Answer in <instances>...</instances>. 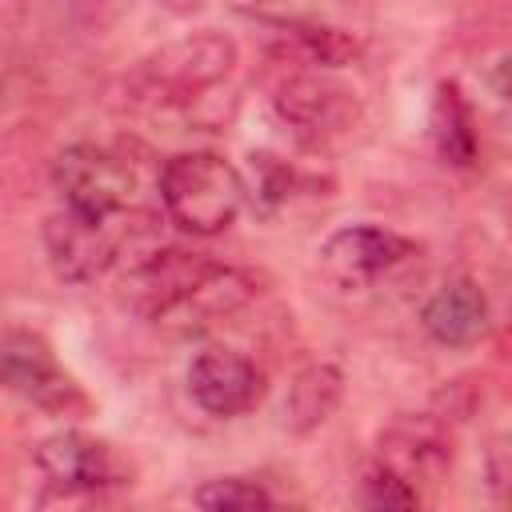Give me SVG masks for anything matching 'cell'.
I'll list each match as a JSON object with an SVG mask.
<instances>
[{
	"instance_id": "obj_1",
	"label": "cell",
	"mask_w": 512,
	"mask_h": 512,
	"mask_svg": "<svg viewBox=\"0 0 512 512\" xmlns=\"http://www.w3.org/2000/svg\"><path fill=\"white\" fill-rule=\"evenodd\" d=\"M236 64H240L236 40L224 32L200 28L148 52L132 76V88L140 100L156 108H188L204 100V92L220 88L236 72Z\"/></svg>"
},
{
	"instance_id": "obj_2",
	"label": "cell",
	"mask_w": 512,
	"mask_h": 512,
	"mask_svg": "<svg viewBox=\"0 0 512 512\" xmlns=\"http://www.w3.org/2000/svg\"><path fill=\"white\" fill-rule=\"evenodd\" d=\"M156 188L164 216L188 236H216L232 228L244 208L240 172L216 152H176L164 160Z\"/></svg>"
},
{
	"instance_id": "obj_3",
	"label": "cell",
	"mask_w": 512,
	"mask_h": 512,
	"mask_svg": "<svg viewBox=\"0 0 512 512\" xmlns=\"http://www.w3.org/2000/svg\"><path fill=\"white\" fill-rule=\"evenodd\" d=\"M272 108L308 144H328L360 124V100L348 84H340L324 68L292 60H280V72L272 80Z\"/></svg>"
},
{
	"instance_id": "obj_4",
	"label": "cell",
	"mask_w": 512,
	"mask_h": 512,
	"mask_svg": "<svg viewBox=\"0 0 512 512\" xmlns=\"http://www.w3.org/2000/svg\"><path fill=\"white\" fill-rule=\"evenodd\" d=\"M52 188L60 192L64 208L92 216V220H120L136 196V168L104 144H68L52 160Z\"/></svg>"
},
{
	"instance_id": "obj_5",
	"label": "cell",
	"mask_w": 512,
	"mask_h": 512,
	"mask_svg": "<svg viewBox=\"0 0 512 512\" xmlns=\"http://www.w3.org/2000/svg\"><path fill=\"white\" fill-rule=\"evenodd\" d=\"M36 468L60 496H100L108 488L132 484V464L108 440L80 428L44 436L36 444Z\"/></svg>"
},
{
	"instance_id": "obj_6",
	"label": "cell",
	"mask_w": 512,
	"mask_h": 512,
	"mask_svg": "<svg viewBox=\"0 0 512 512\" xmlns=\"http://www.w3.org/2000/svg\"><path fill=\"white\" fill-rule=\"evenodd\" d=\"M456 460L452 428L436 412H400L376 436V464L412 484L420 496L448 480Z\"/></svg>"
},
{
	"instance_id": "obj_7",
	"label": "cell",
	"mask_w": 512,
	"mask_h": 512,
	"mask_svg": "<svg viewBox=\"0 0 512 512\" xmlns=\"http://www.w3.org/2000/svg\"><path fill=\"white\" fill-rule=\"evenodd\" d=\"M0 388L56 416L84 408V392L60 368L52 344L28 328H12L0 336Z\"/></svg>"
},
{
	"instance_id": "obj_8",
	"label": "cell",
	"mask_w": 512,
	"mask_h": 512,
	"mask_svg": "<svg viewBox=\"0 0 512 512\" xmlns=\"http://www.w3.org/2000/svg\"><path fill=\"white\" fill-rule=\"evenodd\" d=\"M416 252V244L392 228H380V224H348V228H336L316 260H320V272L328 284L344 288V292H364L372 288L380 276L396 272L400 264H408Z\"/></svg>"
},
{
	"instance_id": "obj_9",
	"label": "cell",
	"mask_w": 512,
	"mask_h": 512,
	"mask_svg": "<svg viewBox=\"0 0 512 512\" xmlns=\"http://www.w3.org/2000/svg\"><path fill=\"white\" fill-rule=\"evenodd\" d=\"M256 296V276L248 268H232V264H212L200 280H192L168 308H160L152 316V324L164 336L188 340V336H204L216 324H224L228 316H236L240 308H248Z\"/></svg>"
},
{
	"instance_id": "obj_10",
	"label": "cell",
	"mask_w": 512,
	"mask_h": 512,
	"mask_svg": "<svg viewBox=\"0 0 512 512\" xmlns=\"http://www.w3.org/2000/svg\"><path fill=\"white\" fill-rule=\"evenodd\" d=\"M44 252L64 284H96L120 264V232H112V220L60 208L44 220Z\"/></svg>"
},
{
	"instance_id": "obj_11",
	"label": "cell",
	"mask_w": 512,
	"mask_h": 512,
	"mask_svg": "<svg viewBox=\"0 0 512 512\" xmlns=\"http://www.w3.org/2000/svg\"><path fill=\"white\" fill-rule=\"evenodd\" d=\"M188 396L216 420H236L264 400V372L236 348H204L188 364Z\"/></svg>"
},
{
	"instance_id": "obj_12",
	"label": "cell",
	"mask_w": 512,
	"mask_h": 512,
	"mask_svg": "<svg viewBox=\"0 0 512 512\" xmlns=\"http://www.w3.org/2000/svg\"><path fill=\"white\" fill-rule=\"evenodd\" d=\"M216 260L208 252H188V248H164L152 244L144 252H136V260L124 268L120 280V300L140 312L144 320H152L160 308H168L192 280H200Z\"/></svg>"
},
{
	"instance_id": "obj_13",
	"label": "cell",
	"mask_w": 512,
	"mask_h": 512,
	"mask_svg": "<svg viewBox=\"0 0 512 512\" xmlns=\"http://www.w3.org/2000/svg\"><path fill=\"white\" fill-rule=\"evenodd\" d=\"M420 324L440 348H472L488 336L492 308L484 288L472 276H452L424 300Z\"/></svg>"
},
{
	"instance_id": "obj_14",
	"label": "cell",
	"mask_w": 512,
	"mask_h": 512,
	"mask_svg": "<svg viewBox=\"0 0 512 512\" xmlns=\"http://www.w3.org/2000/svg\"><path fill=\"white\" fill-rule=\"evenodd\" d=\"M344 400V376L336 364L328 360H312L304 364L292 380H288V392H284V424L292 432H316Z\"/></svg>"
},
{
	"instance_id": "obj_15",
	"label": "cell",
	"mask_w": 512,
	"mask_h": 512,
	"mask_svg": "<svg viewBox=\"0 0 512 512\" xmlns=\"http://www.w3.org/2000/svg\"><path fill=\"white\" fill-rule=\"evenodd\" d=\"M432 140L440 148V156L456 168H472L476 156H480V136H476V120H472V108L464 100V92L444 80L436 84V96H432Z\"/></svg>"
},
{
	"instance_id": "obj_16",
	"label": "cell",
	"mask_w": 512,
	"mask_h": 512,
	"mask_svg": "<svg viewBox=\"0 0 512 512\" xmlns=\"http://www.w3.org/2000/svg\"><path fill=\"white\" fill-rule=\"evenodd\" d=\"M240 184H244V200H252L260 212L272 216L276 208H284L292 200V192H296V168L288 160L272 156V152H252L248 156V172L240 176Z\"/></svg>"
},
{
	"instance_id": "obj_17",
	"label": "cell",
	"mask_w": 512,
	"mask_h": 512,
	"mask_svg": "<svg viewBox=\"0 0 512 512\" xmlns=\"http://www.w3.org/2000/svg\"><path fill=\"white\" fill-rule=\"evenodd\" d=\"M200 508H212V512H248V508H272L276 496L252 480V476H220V480H208L196 488L192 496Z\"/></svg>"
},
{
	"instance_id": "obj_18",
	"label": "cell",
	"mask_w": 512,
	"mask_h": 512,
	"mask_svg": "<svg viewBox=\"0 0 512 512\" xmlns=\"http://www.w3.org/2000/svg\"><path fill=\"white\" fill-rule=\"evenodd\" d=\"M360 500L368 508H416L420 504V492L372 460V468L360 480Z\"/></svg>"
},
{
	"instance_id": "obj_19",
	"label": "cell",
	"mask_w": 512,
	"mask_h": 512,
	"mask_svg": "<svg viewBox=\"0 0 512 512\" xmlns=\"http://www.w3.org/2000/svg\"><path fill=\"white\" fill-rule=\"evenodd\" d=\"M488 484H492L496 496H504V484H508V448H504V440H496L488 448Z\"/></svg>"
},
{
	"instance_id": "obj_20",
	"label": "cell",
	"mask_w": 512,
	"mask_h": 512,
	"mask_svg": "<svg viewBox=\"0 0 512 512\" xmlns=\"http://www.w3.org/2000/svg\"><path fill=\"white\" fill-rule=\"evenodd\" d=\"M28 16V0H0V32H16Z\"/></svg>"
},
{
	"instance_id": "obj_21",
	"label": "cell",
	"mask_w": 512,
	"mask_h": 512,
	"mask_svg": "<svg viewBox=\"0 0 512 512\" xmlns=\"http://www.w3.org/2000/svg\"><path fill=\"white\" fill-rule=\"evenodd\" d=\"M156 8H164V12H172V16H188V12H196L204 0H152Z\"/></svg>"
},
{
	"instance_id": "obj_22",
	"label": "cell",
	"mask_w": 512,
	"mask_h": 512,
	"mask_svg": "<svg viewBox=\"0 0 512 512\" xmlns=\"http://www.w3.org/2000/svg\"><path fill=\"white\" fill-rule=\"evenodd\" d=\"M4 92H8V56L0 48V104H4Z\"/></svg>"
}]
</instances>
